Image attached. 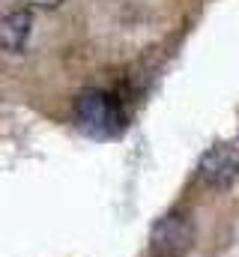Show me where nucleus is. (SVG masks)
<instances>
[{"label": "nucleus", "mask_w": 239, "mask_h": 257, "mask_svg": "<svg viewBox=\"0 0 239 257\" xmlns=\"http://www.w3.org/2000/svg\"><path fill=\"white\" fill-rule=\"evenodd\" d=\"M200 180L212 189H230L239 177V156L227 147V144H218L212 147L203 159H200Z\"/></svg>", "instance_id": "7ed1b4c3"}, {"label": "nucleus", "mask_w": 239, "mask_h": 257, "mask_svg": "<svg viewBox=\"0 0 239 257\" xmlns=\"http://www.w3.org/2000/svg\"><path fill=\"white\" fill-rule=\"evenodd\" d=\"M24 6H30V9H57L63 0H21Z\"/></svg>", "instance_id": "39448f33"}, {"label": "nucleus", "mask_w": 239, "mask_h": 257, "mask_svg": "<svg viewBox=\"0 0 239 257\" xmlns=\"http://www.w3.org/2000/svg\"><path fill=\"white\" fill-rule=\"evenodd\" d=\"M75 126L87 138L111 141L126 132V111L117 96L105 90H87L75 102Z\"/></svg>", "instance_id": "f257e3e1"}, {"label": "nucleus", "mask_w": 239, "mask_h": 257, "mask_svg": "<svg viewBox=\"0 0 239 257\" xmlns=\"http://www.w3.org/2000/svg\"><path fill=\"white\" fill-rule=\"evenodd\" d=\"M30 33H33V9L30 6L12 9L0 18V48L9 51V54L24 51Z\"/></svg>", "instance_id": "20e7f679"}, {"label": "nucleus", "mask_w": 239, "mask_h": 257, "mask_svg": "<svg viewBox=\"0 0 239 257\" xmlns=\"http://www.w3.org/2000/svg\"><path fill=\"white\" fill-rule=\"evenodd\" d=\"M194 242V227L182 215H165L150 233V248L156 257H185Z\"/></svg>", "instance_id": "f03ea898"}]
</instances>
